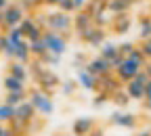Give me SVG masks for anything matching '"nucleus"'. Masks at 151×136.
Segmentation results:
<instances>
[{"label":"nucleus","mask_w":151,"mask_h":136,"mask_svg":"<svg viewBox=\"0 0 151 136\" xmlns=\"http://www.w3.org/2000/svg\"><path fill=\"white\" fill-rule=\"evenodd\" d=\"M36 21L44 29H52L57 34H63L65 38H71L73 31V15L63 13V11H52V13H34Z\"/></svg>","instance_id":"f257e3e1"},{"label":"nucleus","mask_w":151,"mask_h":136,"mask_svg":"<svg viewBox=\"0 0 151 136\" xmlns=\"http://www.w3.org/2000/svg\"><path fill=\"white\" fill-rule=\"evenodd\" d=\"M27 101H29V103L34 105L36 113L44 115V117L52 115V111H55V103H52V96H50V94H46V92H42L40 88H32V90L27 92Z\"/></svg>","instance_id":"f03ea898"},{"label":"nucleus","mask_w":151,"mask_h":136,"mask_svg":"<svg viewBox=\"0 0 151 136\" xmlns=\"http://www.w3.org/2000/svg\"><path fill=\"white\" fill-rule=\"evenodd\" d=\"M67 40L69 38H65L63 34H57L52 29H44L42 34V42L46 46V52H52V54H59L63 57L65 50H67Z\"/></svg>","instance_id":"7ed1b4c3"},{"label":"nucleus","mask_w":151,"mask_h":136,"mask_svg":"<svg viewBox=\"0 0 151 136\" xmlns=\"http://www.w3.org/2000/svg\"><path fill=\"white\" fill-rule=\"evenodd\" d=\"M147 73L141 69L132 80H128L126 84H124V90L128 92V96H130V101H145V84H147Z\"/></svg>","instance_id":"20e7f679"},{"label":"nucleus","mask_w":151,"mask_h":136,"mask_svg":"<svg viewBox=\"0 0 151 136\" xmlns=\"http://www.w3.org/2000/svg\"><path fill=\"white\" fill-rule=\"evenodd\" d=\"M36 84H38V88H40L42 92H46V94L52 96V92L61 86V80H59V75H57L52 69L44 67V69L40 71V75L36 77Z\"/></svg>","instance_id":"39448f33"},{"label":"nucleus","mask_w":151,"mask_h":136,"mask_svg":"<svg viewBox=\"0 0 151 136\" xmlns=\"http://www.w3.org/2000/svg\"><path fill=\"white\" fill-rule=\"evenodd\" d=\"M78 38H80V40H82L84 44L92 46V48H101V46L105 44L107 29H105V27H99V25H92V27H88L86 31L78 34Z\"/></svg>","instance_id":"423d86ee"},{"label":"nucleus","mask_w":151,"mask_h":136,"mask_svg":"<svg viewBox=\"0 0 151 136\" xmlns=\"http://www.w3.org/2000/svg\"><path fill=\"white\" fill-rule=\"evenodd\" d=\"M19 27H21V31H23V36H25L27 42H32V40H40L42 34H44V27L36 21L34 13H32V15H25L23 21L19 23Z\"/></svg>","instance_id":"0eeeda50"},{"label":"nucleus","mask_w":151,"mask_h":136,"mask_svg":"<svg viewBox=\"0 0 151 136\" xmlns=\"http://www.w3.org/2000/svg\"><path fill=\"white\" fill-rule=\"evenodd\" d=\"M23 17H25V11L21 9V4L19 2H11L6 9H4V23H2V31H6L9 27H15L23 21Z\"/></svg>","instance_id":"6e6552de"},{"label":"nucleus","mask_w":151,"mask_h":136,"mask_svg":"<svg viewBox=\"0 0 151 136\" xmlns=\"http://www.w3.org/2000/svg\"><path fill=\"white\" fill-rule=\"evenodd\" d=\"M141 69H143V63H139V61H134V59H130V57H126L124 63H122L116 71H113V73L118 75V80H120V82L126 84V82L132 80V77H134Z\"/></svg>","instance_id":"1a4fd4ad"},{"label":"nucleus","mask_w":151,"mask_h":136,"mask_svg":"<svg viewBox=\"0 0 151 136\" xmlns=\"http://www.w3.org/2000/svg\"><path fill=\"white\" fill-rule=\"evenodd\" d=\"M109 124L113 126H120V128H128V130H134L139 126V117L132 113H122V111H116L109 115Z\"/></svg>","instance_id":"9d476101"},{"label":"nucleus","mask_w":151,"mask_h":136,"mask_svg":"<svg viewBox=\"0 0 151 136\" xmlns=\"http://www.w3.org/2000/svg\"><path fill=\"white\" fill-rule=\"evenodd\" d=\"M76 82H78V86L84 88V90H90V92H97L99 90V77L92 75L86 67H80L78 69V77H76Z\"/></svg>","instance_id":"9b49d317"},{"label":"nucleus","mask_w":151,"mask_h":136,"mask_svg":"<svg viewBox=\"0 0 151 136\" xmlns=\"http://www.w3.org/2000/svg\"><path fill=\"white\" fill-rule=\"evenodd\" d=\"M34 117H36V109H34V105H32L29 101H23L21 105L15 107V122L29 126V124L34 122Z\"/></svg>","instance_id":"f8f14e48"},{"label":"nucleus","mask_w":151,"mask_h":136,"mask_svg":"<svg viewBox=\"0 0 151 136\" xmlns=\"http://www.w3.org/2000/svg\"><path fill=\"white\" fill-rule=\"evenodd\" d=\"M132 27V17L128 13H122V15H113L111 17V23H109V29L113 34H128Z\"/></svg>","instance_id":"ddd939ff"},{"label":"nucleus","mask_w":151,"mask_h":136,"mask_svg":"<svg viewBox=\"0 0 151 136\" xmlns=\"http://www.w3.org/2000/svg\"><path fill=\"white\" fill-rule=\"evenodd\" d=\"M92 25H94L92 15H90L86 9H80V11L73 13V31H76V34H82V31H86V29L92 27Z\"/></svg>","instance_id":"4468645a"},{"label":"nucleus","mask_w":151,"mask_h":136,"mask_svg":"<svg viewBox=\"0 0 151 136\" xmlns=\"http://www.w3.org/2000/svg\"><path fill=\"white\" fill-rule=\"evenodd\" d=\"M84 67H86L92 75H97V77H101V75H105V73H109V71H113L111 65H109V61L103 59L101 54H99V57H94V59H90Z\"/></svg>","instance_id":"2eb2a0df"},{"label":"nucleus","mask_w":151,"mask_h":136,"mask_svg":"<svg viewBox=\"0 0 151 136\" xmlns=\"http://www.w3.org/2000/svg\"><path fill=\"white\" fill-rule=\"evenodd\" d=\"M94 128H97V122L92 117H78L71 124V134L73 136H88Z\"/></svg>","instance_id":"dca6fc26"},{"label":"nucleus","mask_w":151,"mask_h":136,"mask_svg":"<svg viewBox=\"0 0 151 136\" xmlns=\"http://www.w3.org/2000/svg\"><path fill=\"white\" fill-rule=\"evenodd\" d=\"M120 88H122V82L118 80V75L113 73V71H109V73H105V75L99 77V90H103L107 94H113V92L120 90Z\"/></svg>","instance_id":"f3484780"},{"label":"nucleus","mask_w":151,"mask_h":136,"mask_svg":"<svg viewBox=\"0 0 151 136\" xmlns=\"http://www.w3.org/2000/svg\"><path fill=\"white\" fill-rule=\"evenodd\" d=\"M13 48H15V57L13 61H19V63H29L32 61V54H29V42L27 40H21V42H11Z\"/></svg>","instance_id":"a211bd4d"},{"label":"nucleus","mask_w":151,"mask_h":136,"mask_svg":"<svg viewBox=\"0 0 151 136\" xmlns=\"http://www.w3.org/2000/svg\"><path fill=\"white\" fill-rule=\"evenodd\" d=\"M137 4V0H109L107 4V13L111 15H122V13H130V9Z\"/></svg>","instance_id":"6ab92c4d"},{"label":"nucleus","mask_w":151,"mask_h":136,"mask_svg":"<svg viewBox=\"0 0 151 136\" xmlns=\"http://www.w3.org/2000/svg\"><path fill=\"white\" fill-rule=\"evenodd\" d=\"M2 86H4V90H6V92H23V90H27L25 82H21L19 77H15V75H11V73H6V75H4Z\"/></svg>","instance_id":"aec40b11"},{"label":"nucleus","mask_w":151,"mask_h":136,"mask_svg":"<svg viewBox=\"0 0 151 136\" xmlns=\"http://www.w3.org/2000/svg\"><path fill=\"white\" fill-rule=\"evenodd\" d=\"M9 73L19 77L21 82H27V77H29V69L25 63H19V61H11L9 63Z\"/></svg>","instance_id":"412c9836"},{"label":"nucleus","mask_w":151,"mask_h":136,"mask_svg":"<svg viewBox=\"0 0 151 136\" xmlns=\"http://www.w3.org/2000/svg\"><path fill=\"white\" fill-rule=\"evenodd\" d=\"M139 34H141V40L151 38V15H141L139 17Z\"/></svg>","instance_id":"4be33fe9"},{"label":"nucleus","mask_w":151,"mask_h":136,"mask_svg":"<svg viewBox=\"0 0 151 136\" xmlns=\"http://www.w3.org/2000/svg\"><path fill=\"white\" fill-rule=\"evenodd\" d=\"M107 4H109V0H88L84 9L90 15H99V13H105L107 11Z\"/></svg>","instance_id":"5701e85b"},{"label":"nucleus","mask_w":151,"mask_h":136,"mask_svg":"<svg viewBox=\"0 0 151 136\" xmlns=\"http://www.w3.org/2000/svg\"><path fill=\"white\" fill-rule=\"evenodd\" d=\"M23 101H27V90H23V92H6V96H4V103L11 105V107L21 105Z\"/></svg>","instance_id":"b1692460"},{"label":"nucleus","mask_w":151,"mask_h":136,"mask_svg":"<svg viewBox=\"0 0 151 136\" xmlns=\"http://www.w3.org/2000/svg\"><path fill=\"white\" fill-rule=\"evenodd\" d=\"M13 120H15V107L6 105L2 101V103H0V122H2V124H11Z\"/></svg>","instance_id":"393cba45"},{"label":"nucleus","mask_w":151,"mask_h":136,"mask_svg":"<svg viewBox=\"0 0 151 136\" xmlns=\"http://www.w3.org/2000/svg\"><path fill=\"white\" fill-rule=\"evenodd\" d=\"M44 52H46V46L42 42V38H40V40H32L29 42V54H32V59H40Z\"/></svg>","instance_id":"a878e982"},{"label":"nucleus","mask_w":151,"mask_h":136,"mask_svg":"<svg viewBox=\"0 0 151 136\" xmlns=\"http://www.w3.org/2000/svg\"><path fill=\"white\" fill-rule=\"evenodd\" d=\"M111 103H116L118 107H126L130 103V96H128V92L124 88H120V90H116V92L111 94Z\"/></svg>","instance_id":"bb28decb"},{"label":"nucleus","mask_w":151,"mask_h":136,"mask_svg":"<svg viewBox=\"0 0 151 136\" xmlns=\"http://www.w3.org/2000/svg\"><path fill=\"white\" fill-rule=\"evenodd\" d=\"M118 54H120V50H118V44L105 42V44L101 46V57H103V59H107V61H111L113 57H118Z\"/></svg>","instance_id":"cd10ccee"},{"label":"nucleus","mask_w":151,"mask_h":136,"mask_svg":"<svg viewBox=\"0 0 151 136\" xmlns=\"http://www.w3.org/2000/svg\"><path fill=\"white\" fill-rule=\"evenodd\" d=\"M17 2L21 4V9H23L25 13H36L40 6H44L42 0H17Z\"/></svg>","instance_id":"c85d7f7f"},{"label":"nucleus","mask_w":151,"mask_h":136,"mask_svg":"<svg viewBox=\"0 0 151 136\" xmlns=\"http://www.w3.org/2000/svg\"><path fill=\"white\" fill-rule=\"evenodd\" d=\"M4 34H6V38H9L11 42H21V40H25V36H23V31H21V27H19V25L9 27Z\"/></svg>","instance_id":"c756f323"},{"label":"nucleus","mask_w":151,"mask_h":136,"mask_svg":"<svg viewBox=\"0 0 151 136\" xmlns=\"http://www.w3.org/2000/svg\"><path fill=\"white\" fill-rule=\"evenodd\" d=\"M40 61H42L46 67H52V65H59L61 57H59V54H52V52H44V54L40 57Z\"/></svg>","instance_id":"7c9ffc66"},{"label":"nucleus","mask_w":151,"mask_h":136,"mask_svg":"<svg viewBox=\"0 0 151 136\" xmlns=\"http://www.w3.org/2000/svg\"><path fill=\"white\" fill-rule=\"evenodd\" d=\"M109 101H111V94H107L103 90H97V94H94V99H92V105L94 107H101V105H105Z\"/></svg>","instance_id":"2f4dec72"},{"label":"nucleus","mask_w":151,"mask_h":136,"mask_svg":"<svg viewBox=\"0 0 151 136\" xmlns=\"http://www.w3.org/2000/svg\"><path fill=\"white\" fill-rule=\"evenodd\" d=\"M61 90H63V94H65V96H73V94H76V90H78V82L67 80V82H63V84H61Z\"/></svg>","instance_id":"473e14b6"},{"label":"nucleus","mask_w":151,"mask_h":136,"mask_svg":"<svg viewBox=\"0 0 151 136\" xmlns=\"http://www.w3.org/2000/svg\"><path fill=\"white\" fill-rule=\"evenodd\" d=\"M57 9H59V11H63V13L73 15V13H76V2H73V0H61Z\"/></svg>","instance_id":"72a5a7b5"},{"label":"nucleus","mask_w":151,"mask_h":136,"mask_svg":"<svg viewBox=\"0 0 151 136\" xmlns=\"http://www.w3.org/2000/svg\"><path fill=\"white\" fill-rule=\"evenodd\" d=\"M139 48H141V52L145 54V59L151 61V38H147V40H141Z\"/></svg>","instance_id":"f704fd0d"},{"label":"nucleus","mask_w":151,"mask_h":136,"mask_svg":"<svg viewBox=\"0 0 151 136\" xmlns=\"http://www.w3.org/2000/svg\"><path fill=\"white\" fill-rule=\"evenodd\" d=\"M137 48V44H132V42H124V44H118V50H120V54L122 57H128L132 50Z\"/></svg>","instance_id":"c9c22d12"},{"label":"nucleus","mask_w":151,"mask_h":136,"mask_svg":"<svg viewBox=\"0 0 151 136\" xmlns=\"http://www.w3.org/2000/svg\"><path fill=\"white\" fill-rule=\"evenodd\" d=\"M86 63H88V61H86V57H84L82 52H78V54H76V59H73V65L78 67V69H80V67H84Z\"/></svg>","instance_id":"e433bc0d"},{"label":"nucleus","mask_w":151,"mask_h":136,"mask_svg":"<svg viewBox=\"0 0 151 136\" xmlns=\"http://www.w3.org/2000/svg\"><path fill=\"white\" fill-rule=\"evenodd\" d=\"M9 44H11V42H9V38H6V34L2 31V34H0V54H4V50H6Z\"/></svg>","instance_id":"4c0bfd02"},{"label":"nucleus","mask_w":151,"mask_h":136,"mask_svg":"<svg viewBox=\"0 0 151 136\" xmlns=\"http://www.w3.org/2000/svg\"><path fill=\"white\" fill-rule=\"evenodd\" d=\"M0 136H17V134L13 132L11 126H2V122H0Z\"/></svg>","instance_id":"58836bf2"},{"label":"nucleus","mask_w":151,"mask_h":136,"mask_svg":"<svg viewBox=\"0 0 151 136\" xmlns=\"http://www.w3.org/2000/svg\"><path fill=\"white\" fill-rule=\"evenodd\" d=\"M88 136H105V132H103V128H99V126H97V128H94Z\"/></svg>","instance_id":"ea45409f"},{"label":"nucleus","mask_w":151,"mask_h":136,"mask_svg":"<svg viewBox=\"0 0 151 136\" xmlns=\"http://www.w3.org/2000/svg\"><path fill=\"white\" fill-rule=\"evenodd\" d=\"M143 71L147 73V77H149V80H151V61H147V63L143 65Z\"/></svg>","instance_id":"a19ab883"},{"label":"nucleus","mask_w":151,"mask_h":136,"mask_svg":"<svg viewBox=\"0 0 151 136\" xmlns=\"http://www.w3.org/2000/svg\"><path fill=\"white\" fill-rule=\"evenodd\" d=\"M42 2H44V6H59L61 0H42Z\"/></svg>","instance_id":"79ce46f5"},{"label":"nucleus","mask_w":151,"mask_h":136,"mask_svg":"<svg viewBox=\"0 0 151 136\" xmlns=\"http://www.w3.org/2000/svg\"><path fill=\"white\" fill-rule=\"evenodd\" d=\"M73 2H76V11H80V9H84V6H86L88 0H73Z\"/></svg>","instance_id":"37998d69"},{"label":"nucleus","mask_w":151,"mask_h":136,"mask_svg":"<svg viewBox=\"0 0 151 136\" xmlns=\"http://www.w3.org/2000/svg\"><path fill=\"white\" fill-rule=\"evenodd\" d=\"M9 4H11V0H0V11H4Z\"/></svg>","instance_id":"c03bdc74"},{"label":"nucleus","mask_w":151,"mask_h":136,"mask_svg":"<svg viewBox=\"0 0 151 136\" xmlns=\"http://www.w3.org/2000/svg\"><path fill=\"white\" fill-rule=\"evenodd\" d=\"M137 136H151V130H141L137 132Z\"/></svg>","instance_id":"a18cd8bd"},{"label":"nucleus","mask_w":151,"mask_h":136,"mask_svg":"<svg viewBox=\"0 0 151 136\" xmlns=\"http://www.w3.org/2000/svg\"><path fill=\"white\" fill-rule=\"evenodd\" d=\"M2 23H4V11H0V27H2Z\"/></svg>","instance_id":"49530a36"}]
</instances>
